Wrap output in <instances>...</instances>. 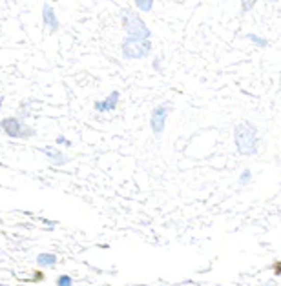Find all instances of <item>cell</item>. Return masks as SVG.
<instances>
[{
    "instance_id": "6da1fadb",
    "label": "cell",
    "mask_w": 281,
    "mask_h": 286,
    "mask_svg": "<svg viewBox=\"0 0 281 286\" xmlns=\"http://www.w3.org/2000/svg\"><path fill=\"white\" fill-rule=\"evenodd\" d=\"M234 142L239 155L254 157L260 153V131L252 122L243 121L234 128Z\"/></svg>"
},
{
    "instance_id": "5bb4252c",
    "label": "cell",
    "mask_w": 281,
    "mask_h": 286,
    "mask_svg": "<svg viewBox=\"0 0 281 286\" xmlns=\"http://www.w3.org/2000/svg\"><path fill=\"white\" fill-rule=\"evenodd\" d=\"M30 115H31V111H30V102H20V104H18V117L26 121V119L30 117Z\"/></svg>"
},
{
    "instance_id": "ac0fdd59",
    "label": "cell",
    "mask_w": 281,
    "mask_h": 286,
    "mask_svg": "<svg viewBox=\"0 0 281 286\" xmlns=\"http://www.w3.org/2000/svg\"><path fill=\"white\" fill-rule=\"evenodd\" d=\"M55 142L59 144V146H66V148H69V146H71V140H69V139H66L64 135H59V137H57V139H55Z\"/></svg>"
},
{
    "instance_id": "d6986e66",
    "label": "cell",
    "mask_w": 281,
    "mask_h": 286,
    "mask_svg": "<svg viewBox=\"0 0 281 286\" xmlns=\"http://www.w3.org/2000/svg\"><path fill=\"white\" fill-rule=\"evenodd\" d=\"M2 106H4V95L0 93V111H2Z\"/></svg>"
},
{
    "instance_id": "ffe728a7",
    "label": "cell",
    "mask_w": 281,
    "mask_h": 286,
    "mask_svg": "<svg viewBox=\"0 0 281 286\" xmlns=\"http://www.w3.org/2000/svg\"><path fill=\"white\" fill-rule=\"evenodd\" d=\"M272 2H274V4H277V2H279V0H272Z\"/></svg>"
},
{
    "instance_id": "7c38bea8",
    "label": "cell",
    "mask_w": 281,
    "mask_h": 286,
    "mask_svg": "<svg viewBox=\"0 0 281 286\" xmlns=\"http://www.w3.org/2000/svg\"><path fill=\"white\" fill-rule=\"evenodd\" d=\"M252 182V171L248 168H245L239 175V186H247Z\"/></svg>"
},
{
    "instance_id": "3957f363",
    "label": "cell",
    "mask_w": 281,
    "mask_h": 286,
    "mask_svg": "<svg viewBox=\"0 0 281 286\" xmlns=\"http://www.w3.org/2000/svg\"><path fill=\"white\" fill-rule=\"evenodd\" d=\"M122 56L126 61H141V59H146L148 55L154 49V44L150 39H137V37H124L121 44Z\"/></svg>"
},
{
    "instance_id": "5b68a950",
    "label": "cell",
    "mask_w": 281,
    "mask_h": 286,
    "mask_svg": "<svg viewBox=\"0 0 281 286\" xmlns=\"http://www.w3.org/2000/svg\"><path fill=\"white\" fill-rule=\"evenodd\" d=\"M173 109V102L166 100V102H161L159 106L151 109V115H150V130L151 133L156 135V137H161V135L165 133V128H166V119L168 115L172 113Z\"/></svg>"
},
{
    "instance_id": "9c48e42d",
    "label": "cell",
    "mask_w": 281,
    "mask_h": 286,
    "mask_svg": "<svg viewBox=\"0 0 281 286\" xmlns=\"http://www.w3.org/2000/svg\"><path fill=\"white\" fill-rule=\"evenodd\" d=\"M57 261H59V257H57L55 253L46 251V253H40V255L37 257V265H39L40 268H52V266L57 265Z\"/></svg>"
},
{
    "instance_id": "ba28073f",
    "label": "cell",
    "mask_w": 281,
    "mask_h": 286,
    "mask_svg": "<svg viewBox=\"0 0 281 286\" xmlns=\"http://www.w3.org/2000/svg\"><path fill=\"white\" fill-rule=\"evenodd\" d=\"M119 100H121V93H119L117 90H113L104 100H95L93 108H95V111H99V113L113 111V109L119 106Z\"/></svg>"
},
{
    "instance_id": "7a4b0ae2",
    "label": "cell",
    "mask_w": 281,
    "mask_h": 286,
    "mask_svg": "<svg viewBox=\"0 0 281 286\" xmlns=\"http://www.w3.org/2000/svg\"><path fill=\"white\" fill-rule=\"evenodd\" d=\"M122 30L126 31L128 37H137V39H151V30L146 26V22L141 18L139 11L126 9L121 13Z\"/></svg>"
},
{
    "instance_id": "2e32d148",
    "label": "cell",
    "mask_w": 281,
    "mask_h": 286,
    "mask_svg": "<svg viewBox=\"0 0 281 286\" xmlns=\"http://www.w3.org/2000/svg\"><path fill=\"white\" fill-rule=\"evenodd\" d=\"M270 268H272V273H274V275H276V277H281V259L274 261L272 266H270Z\"/></svg>"
},
{
    "instance_id": "277c9868",
    "label": "cell",
    "mask_w": 281,
    "mask_h": 286,
    "mask_svg": "<svg viewBox=\"0 0 281 286\" xmlns=\"http://www.w3.org/2000/svg\"><path fill=\"white\" fill-rule=\"evenodd\" d=\"M0 130L11 139H31L35 130L20 117H4L0 121Z\"/></svg>"
},
{
    "instance_id": "8992f818",
    "label": "cell",
    "mask_w": 281,
    "mask_h": 286,
    "mask_svg": "<svg viewBox=\"0 0 281 286\" xmlns=\"http://www.w3.org/2000/svg\"><path fill=\"white\" fill-rule=\"evenodd\" d=\"M40 15H42L44 26H46V30H48L49 33H57V31L61 30V22H59V17H57L55 9H53V6L49 4V2L42 4V11H40Z\"/></svg>"
},
{
    "instance_id": "4fadbf2b",
    "label": "cell",
    "mask_w": 281,
    "mask_h": 286,
    "mask_svg": "<svg viewBox=\"0 0 281 286\" xmlns=\"http://www.w3.org/2000/svg\"><path fill=\"white\" fill-rule=\"evenodd\" d=\"M256 4H258V0H241V13L243 15L250 13L252 9L256 8Z\"/></svg>"
},
{
    "instance_id": "44dd1931",
    "label": "cell",
    "mask_w": 281,
    "mask_h": 286,
    "mask_svg": "<svg viewBox=\"0 0 281 286\" xmlns=\"http://www.w3.org/2000/svg\"><path fill=\"white\" fill-rule=\"evenodd\" d=\"M49 2H59V0H49Z\"/></svg>"
},
{
    "instance_id": "9a60e30c",
    "label": "cell",
    "mask_w": 281,
    "mask_h": 286,
    "mask_svg": "<svg viewBox=\"0 0 281 286\" xmlns=\"http://www.w3.org/2000/svg\"><path fill=\"white\" fill-rule=\"evenodd\" d=\"M71 284H73V279L69 277L68 273H62V275L57 277V286H71Z\"/></svg>"
},
{
    "instance_id": "52a82bcc",
    "label": "cell",
    "mask_w": 281,
    "mask_h": 286,
    "mask_svg": "<svg viewBox=\"0 0 281 286\" xmlns=\"http://www.w3.org/2000/svg\"><path fill=\"white\" fill-rule=\"evenodd\" d=\"M39 152L48 159V162L52 166H64L69 162V157L66 155L64 152H61V150H57V148L42 146V148H39Z\"/></svg>"
},
{
    "instance_id": "7402d4cb",
    "label": "cell",
    "mask_w": 281,
    "mask_h": 286,
    "mask_svg": "<svg viewBox=\"0 0 281 286\" xmlns=\"http://www.w3.org/2000/svg\"><path fill=\"white\" fill-rule=\"evenodd\" d=\"M6 2H15V0H6Z\"/></svg>"
},
{
    "instance_id": "30bf717a",
    "label": "cell",
    "mask_w": 281,
    "mask_h": 286,
    "mask_svg": "<svg viewBox=\"0 0 281 286\" xmlns=\"http://www.w3.org/2000/svg\"><path fill=\"white\" fill-rule=\"evenodd\" d=\"M243 39H247L248 42H252L254 46H258L260 49H267L268 48V40L261 35H256V33H247V35H243Z\"/></svg>"
},
{
    "instance_id": "8fae6325",
    "label": "cell",
    "mask_w": 281,
    "mask_h": 286,
    "mask_svg": "<svg viewBox=\"0 0 281 286\" xmlns=\"http://www.w3.org/2000/svg\"><path fill=\"white\" fill-rule=\"evenodd\" d=\"M134 4L141 13H150L154 9V0H134Z\"/></svg>"
},
{
    "instance_id": "e0dca14e",
    "label": "cell",
    "mask_w": 281,
    "mask_h": 286,
    "mask_svg": "<svg viewBox=\"0 0 281 286\" xmlns=\"http://www.w3.org/2000/svg\"><path fill=\"white\" fill-rule=\"evenodd\" d=\"M44 279H46V277H44V273L40 272V270H35V272H33V277L30 279V282H42Z\"/></svg>"
}]
</instances>
